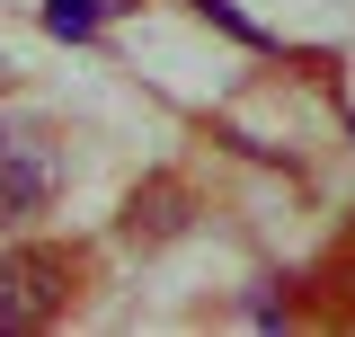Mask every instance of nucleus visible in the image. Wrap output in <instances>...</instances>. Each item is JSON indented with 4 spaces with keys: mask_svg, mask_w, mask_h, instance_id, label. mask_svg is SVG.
I'll list each match as a JSON object with an SVG mask.
<instances>
[{
    "mask_svg": "<svg viewBox=\"0 0 355 337\" xmlns=\"http://www.w3.org/2000/svg\"><path fill=\"white\" fill-rule=\"evenodd\" d=\"M62 302H71V257L36 240H0V337L44 329Z\"/></svg>",
    "mask_w": 355,
    "mask_h": 337,
    "instance_id": "obj_1",
    "label": "nucleus"
},
{
    "mask_svg": "<svg viewBox=\"0 0 355 337\" xmlns=\"http://www.w3.org/2000/svg\"><path fill=\"white\" fill-rule=\"evenodd\" d=\"M53 187H62L53 142H44L36 125H0V231L36 222V213L53 205Z\"/></svg>",
    "mask_w": 355,
    "mask_h": 337,
    "instance_id": "obj_2",
    "label": "nucleus"
},
{
    "mask_svg": "<svg viewBox=\"0 0 355 337\" xmlns=\"http://www.w3.org/2000/svg\"><path fill=\"white\" fill-rule=\"evenodd\" d=\"M44 27L53 36H89L98 27V0H44Z\"/></svg>",
    "mask_w": 355,
    "mask_h": 337,
    "instance_id": "obj_3",
    "label": "nucleus"
}]
</instances>
